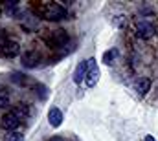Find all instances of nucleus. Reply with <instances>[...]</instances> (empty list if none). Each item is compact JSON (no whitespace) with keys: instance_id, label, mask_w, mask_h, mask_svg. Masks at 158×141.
<instances>
[{"instance_id":"f257e3e1","label":"nucleus","mask_w":158,"mask_h":141,"mask_svg":"<svg viewBox=\"0 0 158 141\" xmlns=\"http://www.w3.org/2000/svg\"><path fill=\"white\" fill-rule=\"evenodd\" d=\"M44 17L48 20H61L66 17V9L61 6V4H55V2H50L46 7H44Z\"/></svg>"},{"instance_id":"f03ea898","label":"nucleus","mask_w":158,"mask_h":141,"mask_svg":"<svg viewBox=\"0 0 158 141\" xmlns=\"http://www.w3.org/2000/svg\"><path fill=\"white\" fill-rule=\"evenodd\" d=\"M86 62H88V68H86V77H85V81H86V86H88V88H94V86L98 84V81H99V68H98V64H96L94 59H88Z\"/></svg>"},{"instance_id":"7ed1b4c3","label":"nucleus","mask_w":158,"mask_h":141,"mask_svg":"<svg viewBox=\"0 0 158 141\" xmlns=\"http://www.w3.org/2000/svg\"><path fill=\"white\" fill-rule=\"evenodd\" d=\"M134 31H136V35L140 37V38H151V37L155 35V24L153 22H149V20H140V22H136V28H134Z\"/></svg>"},{"instance_id":"20e7f679","label":"nucleus","mask_w":158,"mask_h":141,"mask_svg":"<svg viewBox=\"0 0 158 141\" xmlns=\"http://www.w3.org/2000/svg\"><path fill=\"white\" fill-rule=\"evenodd\" d=\"M19 123H20V119H19V115H17L13 110H9V112H7V114L2 117V121H0L2 128H4V130H7V132H13V130H17Z\"/></svg>"},{"instance_id":"39448f33","label":"nucleus","mask_w":158,"mask_h":141,"mask_svg":"<svg viewBox=\"0 0 158 141\" xmlns=\"http://www.w3.org/2000/svg\"><path fill=\"white\" fill-rule=\"evenodd\" d=\"M48 123H50L53 128L61 127V123H63V112H61L57 106H52V108L48 110Z\"/></svg>"},{"instance_id":"423d86ee","label":"nucleus","mask_w":158,"mask_h":141,"mask_svg":"<svg viewBox=\"0 0 158 141\" xmlns=\"http://www.w3.org/2000/svg\"><path fill=\"white\" fill-rule=\"evenodd\" d=\"M86 68H88V62H86V61H81L77 64L76 73H74V83H76V84H81L83 79L86 77Z\"/></svg>"},{"instance_id":"0eeeda50","label":"nucleus","mask_w":158,"mask_h":141,"mask_svg":"<svg viewBox=\"0 0 158 141\" xmlns=\"http://www.w3.org/2000/svg\"><path fill=\"white\" fill-rule=\"evenodd\" d=\"M149 88H151V79L140 77V79L136 81V92H138L140 95H145V94L149 92Z\"/></svg>"},{"instance_id":"6e6552de","label":"nucleus","mask_w":158,"mask_h":141,"mask_svg":"<svg viewBox=\"0 0 158 141\" xmlns=\"http://www.w3.org/2000/svg\"><path fill=\"white\" fill-rule=\"evenodd\" d=\"M37 53H33V51H28L26 55H24V59H22V64L26 66V68H33V66H37Z\"/></svg>"},{"instance_id":"1a4fd4ad","label":"nucleus","mask_w":158,"mask_h":141,"mask_svg":"<svg viewBox=\"0 0 158 141\" xmlns=\"http://www.w3.org/2000/svg\"><path fill=\"white\" fill-rule=\"evenodd\" d=\"M116 57H118V50H109V51H105L103 53V62L107 64V66H110V64H114V61H116Z\"/></svg>"},{"instance_id":"9d476101","label":"nucleus","mask_w":158,"mask_h":141,"mask_svg":"<svg viewBox=\"0 0 158 141\" xmlns=\"http://www.w3.org/2000/svg\"><path fill=\"white\" fill-rule=\"evenodd\" d=\"M17 51H19V46L15 42H4V55L6 57H13V55H17Z\"/></svg>"},{"instance_id":"9b49d317","label":"nucleus","mask_w":158,"mask_h":141,"mask_svg":"<svg viewBox=\"0 0 158 141\" xmlns=\"http://www.w3.org/2000/svg\"><path fill=\"white\" fill-rule=\"evenodd\" d=\"M4 141H24V134H22V132H17V130L7 132L6 138H4Z\"/></svg>"},{"instance_id":"f8f14e48","label":"nucleus","mask_w":158,"mask_h":141,"mask_svg":"<svg viewBox=\"0 0 158 141\" xmlns=\"http://www.w3.org/2000/svg\"><path fill=\"white\" fill-rule=\"evenodd\" d=\"M13 112L19 115V119H20V117H26V115L30 114V110H28L26 105H20V106H17V108H13Z\"/></svg>"},{"instance_id":"ddd939ff","label":"nucleus","mask_w":158,"mask_h":141,"mask_svg":"<svg viewBox=\"0 0 158 141\" xmlns=\"http://www.w3.org/2000/svg\"><path fill=\"white\" fill-rule=\"evenodd\" d=\"M4 7L7 11H11V15H15V9H17V2H4Z\"/></svg>"},{"instance_id":"4468645a","label":"nucleus","mask_w":158,"mask_h":141,"mask_svg":"<svg viewBox=\"0 0 158 141\" xmlns=\"http://www.w3.org/2000/svg\"><path fill=\"white\" fill-rule=\"evenodd\" d=\"M114 24H116L118 28H123V26H125V17H123V15H118V17L114 18Z\"/></svg>"},{"instance_id":"2eb2a0df","label":"nucleus","mask_w":158,"mask_h":141,"mask_svg":"<svg viewBox=\"0 0 158 141\" xmlns=\"http://www.w3.org/2000/svg\"><path fill=\"white\" fill-rule=\"evenodd\" d=\"M7 101H9L7 95H0V108H4V106L7 105Z\"/></svg>"},{"instance_id":"dca6fc26","label":"nucleus","mask_w":158,"mask_h":141,"mask_svg":"<svg viewBox=\"0 0 158 141\" xmlns=\"http://www.w3.org/2000/svg\"><path fill=\"white\" fill-rule=\"evenodd\" d=\"M46 141H64V139L59 138V136H53V138H50V139H46Z\"/></svg>"},{"instance_id":"f3484780","label":"nucleus","mask_w":158,"mask_h":141,"mask_svg":"<svg viewBox=\"0 0 158 141\" xmlns=\"http://www.w3.org/2000/svg\"><path fill=\"white\" fill-rule=\"evenodd\" d=\"M143 141H156V139H155L153 136H145V138H143Z\"/></svg>"}]
</instances>
